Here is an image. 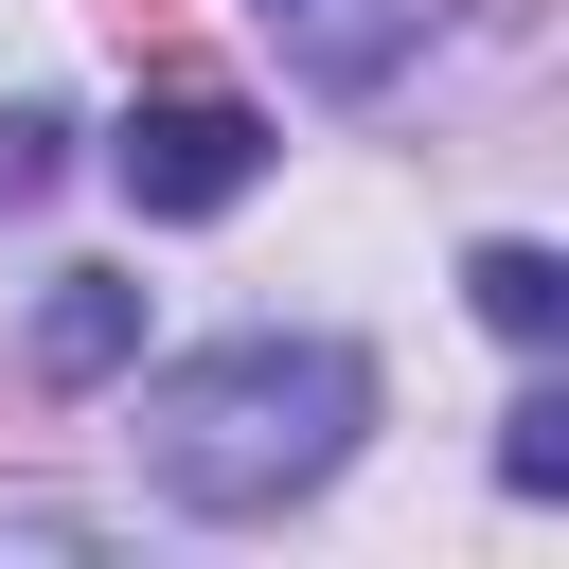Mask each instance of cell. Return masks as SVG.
I'll use <instances>...</instances> for the list:
<instances>
[{
    "label": "cell",
    "mask_w": 569,
    "mask_h": 569,
    "mask_svg": "<svg viewBox=\"0 0 569 569\" xmlns=\"http://www.w3.org/2000/svg\"><path fill=\"white\" fill-rule=\"evenodd\" d=\"M356 427H373L356 338H213V356L142 373V480L178 516H284L302 480H338Z\"/></svg>",
    "instance_id": "6da1fadb"
},
{
    "label": "cell",
    "mask_w": 569,
    "mask_h": 569,
    "mask_svg": "<svg viewBox=\"0 0 569 569\" xmlns=\"http://www.w3.org/2000/svg\"><path fill=\"white\" fill-rule=\"evenodd\" d=\"M462 302H480V320H498V338H569V267H551V249H533V231H498V249H480V267H462Z\"/></svg>",
    "instance_id": "277c9868"
},
{
    "label": "cell",
    "mask_w": 569,
    "mask_h": 569,
    "mask_svg": "<svg viewBox=\"0 0 569 569\" xmlns=\"http://www.w3.org/2000/svg\"><path fill=\"white\" fill-rule=\"evenodd\" d=\"M107 178H124L160 231H196V213H231V196L267 178V124H249L231 89H142L124 142H107Z\"/></svg>",
    "instance_id": "7a4b0ae2"
},
{
    "label": "cell",
    "mask_w": 569,
    "mask_h": 569,
    "mask_svg": "<svg viewBox=\"0 0 569 569\" xmlns=\"http://www.w3.org/2000/svg\"><path fill=\"white\" fill-rule=\"evenodd\" d=\"M124 356H142V284H124V267H53V302H36V373L89 391V373H124Z\"/></svg>",
    "instance_id": "3957f363"
},
{
    "label": "cell",
    "mask_w": 569,
    "mask_h": 569,
    "mask_svg": "<svg viewBox=\"0 0 569 569\" xmlns=\"http://www.w3.org/2000/svg\"><path fill=\"white\" fill-rule=\"evenodd\" d=\"M498 480H516V498L569 480V391H516V409H498Z\"/></svg>",
    "instance_id": "5b68a950"
},
{
    "label": "cell",
    "mask_w": 569,
    "mask_h": 569,
    "mask_svg": "<svg viewBox=\"0 0 569 569\" xmlns=\"http://www.w3.org/2000/svg\"><path fill=\"white\" fill-rule=\"evenodd\" d=\"M53 142H71L53 107H0V196H36V178H53Z\"/></svg>",
    "instance_id": "8992f818"
}]
</instances>
